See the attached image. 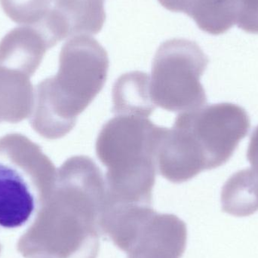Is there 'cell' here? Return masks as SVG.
I'll use <instances>...</instances> for the list:
<instances>
[{
  "label": "cell",
  "instance_id": "obj_8",
  "mask_svg": "<svg viewBox=\"0 0 258 258\" xmlns=\"http://www.w3.org/2000/svg\"><path fill=\"white\" fill-rule=\"evenodd\" d=\"M106 21L104 0H54L47 18L57 42L98 34Z\"/></svg>",
  "mask_w": 258,
  "mask_h": 258
},
{
  "label": "cell",
  "instance_id": "obj_12",
  "mask_svg": "<svg viewBox=\"0 0 258 258\" xmlns=\"http://www.w3.org/2000/svg\"><path fill=\"white\" fill-rule=\"evenodd\" d=\"M223 212L247 217L258 211V172L252 168L234 173L221 191Z\"/></svg>",
  "mask_w": 258,
  "mask_h": 258
},
{
  "label": "cell",
  "instance_id": "obj_5",
  "mask_svg": "<svg viewBox=\"0 0 258 258\" xmlns=\"http://www.w3.org/2000/svg\"><path fill=\"white\" fill-rule=\"evenodd\" d=\"M57 171L37 144L19 134L0 138V227H21L56 186Z\"/></svg>",
  "mask_w": 258,
  "mask_h": 258
},
{
  "label": "cell",
  "instance_id": "obj_13",
  "mask_svg": "<svg viewBox=\"0 0 258 258\" xmlns=\"http://www.w3.org/2000/svg\"><path fill=\"white\" fill-rule=\"evenodd\" d=\"M54 0H0L5 14L23 25L40 24L49 15Z\"/></svg>",
  "mask_w": 258,
  "mask_h": 258
},
{
  "label": "cell",
  "instance_id": "obj_2",
  "mask_svg": "<svg viewBox=\"0 0 258 258\" xmlns=\"http://www.w3.org/2000/svg\"><path fill=\"white\" fill-rule=\"evenodd\" d=\"M251 122L245 109L230 103L180 113L165 128L159 150L161 168L177 183L228 162L246 137Z\"/></svg>",
  "mask_w": 258,
  "mask_h": 258
},
{
  "label": "cell",
  "instance_id": "obj_3",
  "mask_svg": "<svg viewBox=\"0 0 258 258\" xmlns=\"http://www.w3.org/2000/svg\"><path fill=\"white\" fill-rule=\"evenodd\" d=\"M162 130L147 116L130 113L116 114L104 124L95 145L107 170L101 215L124 206H151Z\"/></svg>",
  "mask_w": 258,
  "mask_h": 258
},
{
  "label": "cell",
  "instance_id": "obj_4",
  "mask_svg": "<svg viewBox=\"0 0 258 258\" xmlns=\"http://www.w3.org/2000/svg\"><path fill=\"white\" fill-rule=\"evenodd\" d=\"M109 65L107 51L90 36L70 38L63 45L58 73L44 86L48 138H61L75 126L79 115L104 88Z\"/></svg>",
  "mask_w": 258,
  "mask_h": 258
},
{
  "label": "cell",
  "instance_id": "obj_1",
  "mask_svg": "<svg viewBox=\"0 0 258 258\" xmlns=\"http://www.w3.org/2000/svg\"><path fill=\"white\" fill-rule=\"evenodd\" d=\"M105 177L86 156L68 159L57 171L55 188L20 238L26 258H97Z\"/></svg>",
  "mask_w": 258,
  "mask_h": 258
},
{
  "label": "cell",
  "instance_id": "obj_15",
  "mask_svg": "<svg viewBox=\"0 0 258 258\" xmlns=\"http://www.w3.org/2000/svg\"><path fill=\"white\" fill-rule=\"evenodd\" d=\"M247 158L251 164V168L258 172V125L250 137Z\"/></svg>",
  "mask_w": 258,
  "mask_h": 258
},
{
  "label": "cell",
  "instance_id": "obj_6",
  "mask_svg": "<svg viewBox=\"0 0 258 258\" xmlns=\"http://www.w3.org/2000/svg\"><path fill=\"white\" fill-rule=\"evenodd\" d=\"M209 62L194 41L174 38L162 42L155 54L150 77L155 106L180 113L206 105L207 97L200 78Z\"/></svg>",
  "mask_w": 258,
  "mask_h": 258
},
{
  "label": "cell",
  "instance_id": "obj_14",
  "mask_svg": "<svg viewBox=\"0 0 258 258\" xmlns=\"http://www.w3.org/2000/svg\"><path fill=\"white\" fill-rule=\"evenodd\" d=\"M236 25L244 31L258 34V0H238Z\"/></svg>",
  "mask_w": 258,
  "mask_h": 258
},
{
  "label": "cell",
  "instance_id": "obj_9",
  "mask_svg": "<svg viewBox=\"0 0 258 258\" xmlns=\"http://www.w3.org/2000/svg\"><path fill=\"white\" fill-rule=\"evenodd\" d=\"M171 12H182L194 20L209 34L228 31L237 20L238 0H158Z\"/></svg>",
  "mask_w": 258,
  "mask_h": 258
},
{
  "label": "cell",
  "instance_id": "obj_10",
  "mask_svg": "<svg viewBox=\"0 0 258 258\" xmlns=\"http://www.w3.org/2000/svg\"><path fill=\"white\" fill-rule=\"evenodd\" d=\"M55 45L42 24L15 27L0 42V60H16L35 67Z\"/></svg>",
  "mask_w": 258,
  "mask_h": 258
},
{
  "label": "cell",
  "instance_id": "obj_11",
  "mask_svg": "<svg viewBox=\"0 0 258 258\" xmlns=\"http://www.w3.org/2000/svg\"><path fill=\"white\" fill-rule=\"evenodd\" d=\"M113 113L149 117L156 108L150 95V77L141 71L121 76L113 86Z\"/></svg>",
  "mask_w": 258,
  "mask_h": 258
},
{
  "label": "cell",
  "instance_id": "obj_7",
  "mask_svg": "<svg viewBox=\"0 0 258 258\" xmlns=\"http://www.w3.org/2000/svg\"><path fill=\"white\" fill-rule=\"evenodd\" d=\"M187 239L186 224L172 214L153 210L122 251L126 258H181Z\"/></svg>",
  "mask_w": 258,
  "mask_h": 258
}]
</instances>
